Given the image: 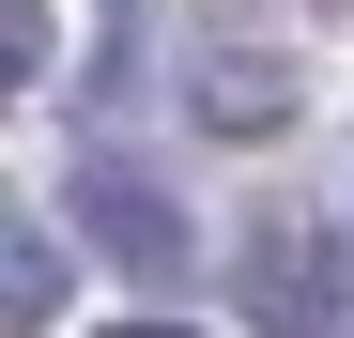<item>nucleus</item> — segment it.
Masks as SVG:
<instances>
[{
    "mask_svg": "<svg viewBox=\"0 0 354 338\" xmlns=\"http://www.w3.org/2000/svg\"><path fill=\"white\" fill-rule=\"evenodd\" d=\"M231 292H247L262 338H354V246L324 231V215H247Z\"/></svg>",
    "mask_w": 354,
    "mask_h": 338,
    "instance_id": "nucleus-1",
    "label": "nucleus"
},
{
    "mask_svg": "<svg viewBox=\"0 0 354 338\" xmlns=\"http://www.w3.org/2000/svg\"><path fill=\"white\" fill-rule=\"evenodd\" d=\"M292 108H308V62H292L277 31H247V16H201L185 31V123L201 139H277Z\"/></svg>",
    "mask_w": 354,
    "mask_h": 338,
    "instance_id": "nucleus-2",
    "label": "nucleus"
},
{
    "mask_svg": "<svg viewBox=\"0 0 354 338\" xmlns=\"http://www.w3.org/2000/svg\"><path fill=\"white\" fill-rule=\"evenodd\" d=\"M77 246H108L124 277H185V261H201L185 200H169L139 154H77Z\"/></svg>",
    "mask_w": 354,
    "mask_h": 338,
    "instance_id": "nucleus-3",
    "label": "nucleus"
},
{
    "mask_svg": "<svg viewBox=\"0 0 354 338\" xmlns=\"http://www.w3.org/2000/svg\"><path fill=\"white\" fill-rule=\"evenodd\" d=\"M46 308H62V231L31 200H0V338H31Z\"/></svg>",
    "mask_w": 354,
    "mask_h": 338,
    "instance_id": "nucleus-4",
    "label": "nucleus"
},
{
    "mask_svg": "<svg viewBox=\"0 0 354 338\" xmlns=\"http://www.w3.org/2000/svg\"><path fill=\"white\" fill-rule=\"evenodd\" d=\"M46 77V0H0V108Z\"/></svg>",
    "mask_w": 354,
    "mask_h": 338,
    "instance_id": "nucleus-5",
    "label": "nucleus"
},
{
    "mask_svg": "<svg viewBox=\"0 0 354 338\" xmlns=\"http://www.w3.org/2000/svg\"><path fill=\"white\" fill-rule=\"evenodd\" d=\"M124 338H185V323H124Z\"/></svg>",
    "mask_w": 354,
    "mask_h": 338,
    "instance_id": "nucleus-6",
    "label": "nucleus"
}]
</instances>
